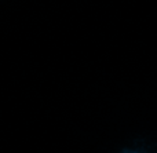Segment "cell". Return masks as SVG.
<instances>
[{
	"label": "cell",
	"instance_id": "6da1fadb",
	"mask_svg": "<svg viewBox=\"0 0 157 153\" xmlns=\"http://www.w3.org/2000/svg\"><path fill=\"white\" fill-rule=\"evenodd\" d=\"M130 153H138V152H130Z\"/></svg>",
	"mask_w": 157,
	"mask_h": 153
}]
</instances>
